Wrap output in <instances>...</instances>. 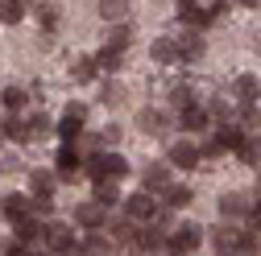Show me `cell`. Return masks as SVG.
<instances>
[{
  "mask_svg": "<svg viewBox=\"0 0 261 256\" xmlns=\"http://www.w3.org/2000/svg\"><path fill=\"white\" fill-rule=\"evenodd\" d=\"M241 5H261V0H241Z\"/></svg>",
  "mask_w": 261,
  "mask_h": 256,
  "instance_id": "b9f144b4",
  "label": "cell"
},
{
  "mask_svg": "<svg viewBox=\"0 0 261 256\" xmlns=\"http://www.w3.org/2000/svg\"><path fill=\"white\" fill-rule=\"evenodd\" d=\"M120 95H124V91H120L116 83H108V87H104V104H120Z\"/></svg>",
  "mask_w": 261,
  "mask_h": 256,
  "instance_id": "d590c367",
  "label": "cell"
},
{
  "mask_svg": "<svg viewBox=\"0 0 261 256\" xmlns=\"http://www.w3.org/2000/svg\"><path fill=\"white\" fill-rule=\"evenodd\" d=\"M38 21L46 25V34H54V25H58V9H54V5H38Z\"/></svg>",
  "mask_w": 261,
  "mask_h": 256,
  "instance_id": "1f68e13d",
  "label": "cell"
},
{
  "mask_svg": "<svg viewBox=\"0 0 261 256\" xmlns=\"http://www.w3.org/2000/svg\"><path fill=\"white\" fill-rule=\"evenodd\" d=\"M249 211H253V199H249V195H224V199H220V215H224V219H241V223H245Z\"/></svg>",
  "mask_w": 261,
  "mask_h": 256,
  "instance_id": "9c48e42d",
  "label": "cell"
},
{
  "mask_svg": "<svg viewBox=\"0 0 261 256\" xmlns=\"http://www.w3.org/2000/svg\"><path fill=\"white\" fill-rule=\"evenodd\" d=\"M191 190L187 186H166V190H162V207H166V211H182V207H191Z\"/></svg>",
  "mask_w": 261,
  "mask_h": 256,
  "instance_id": "9a60e30c",
  "label": "cell"
},
{
  "mask_svg": "<svg viewBox=\"0 0 261 256\" xmlns=\"http://www.w3.org/2000/svg\"><path fill=\"white\" fill-rule=\"evenodd\" d=\"M149 54H153V62H178V54H174V38H158V42L149 46Z\"/></svg>",
  "mask_w": 261,
  "mask_h": 256,
  "instance_id": "4316f807",
  "label": "cell"
},
{
  "mask_svg": "<svg viewBox=\"0 0 261 256\" xmlns=\"http://www.w3.org/2000/svg\"><path fill=\"white\" fill-rule=\"evenodd\" d=\"M104 228H108L112 244H133V236H137V223L133 219H112V223H104Z\"/></svg>",
  "mask_w": 261,
  "mask_h": 256,
  "instance_id": "5bb4252c",
  "label": "cell"
},
{
  "mask_svg": "<svg viewBox=\"0 0 261 256\" xmlns=\"http://www.w3.org/2000/svg\"><path fill=\"white\" fill-rule=\"evenodd\" d=\"M42 256H54V252H42Z\"/></svg>",
  "mask_w": 261,
  "mask_h": 256,
  "instance_id": "7bdbcfd3",
  "label": "cell"
},
{
  "mask_svg": "<svg viewBox=\"0 0 261 256\" xmlns=\"http://www.w3.org/2000/svg\"><path fill=\"white\" fill-rule=\"evenodd\" d=\"M137 124L145 128V133H162V124H166V120H162L158 112H149V108H145V112H137Z\"/></svg>",
  "mask_w": 261,
  "mask_h": 256,
  "instance_id": "f546056e",
  "label": "cell"
},
{
  "mask_svg": "<svg viewBox=\"0 0 261 256\" xmlns=\"http://www.w3.org/2000/svg\"><path fill=\"white\" fill-rule=\"evenodd\" d=\"M54 174H46V170H34V174H29V190H34V199H50L54 195Z\"/></svg>",
  "mask_w": 261,
  "mask_h": 256,
  "instance_id": "d6986e66",
  "label": "cell"
},
{
  "mask_svg": "<svg viewBox=\"0 0 261 256\" xmlns=\"http://www.w3.org/2000/svg\"><path fill=\"white\" fill-rule=\"evenodd\" d=\"M87 174H91L95 182H100V178H112V182H116V178L128 174V162H124L120 153H95L91 162H87Z\"/></svg>",
  "mask_w": 261,
  "mask_h": 256,
  "instance_id": "7a4b0ae2",
  "label": "cell"
},
{
  "mask_svg": "<svg viewBox=\"0 0 261 256\" xmlns=\"http://www.w3.org/2000/svg\"><path fill=\"white\" fill-rule=\"evenodd\" d=\"M199 145H191V141H174L170 145V166L174 170H199Z\"/></svg>",
  "mask_w": 261,
  "mask_h": 256,
  "instance_id": "52a82bcc",
  "label": "cell"
},
{
  "mask_svg": "<svg viewBox=\"0 0 261 256\" xmlns=\"http://www.w3.org/2000/svg\"><path fill=\"white\" fill-rule=\"evenodd\" d=\"M25 100H29V95H25L21 87H5V91H0V104H5V112H21Z\"/></svg>",
  "mask_w": 261,
  "mask_h": 256,
  "instance_id": "83f0119b",
  "label": "cell"
},
{
  "mask_svg": "<svg viewBox=\"0 0 261 256\" xmlns=\"http://www.w3.org/2000/svg\"><path fill=\"white\" fill-rule=\"evenodd\" d=\"M54 166H58V170H54V178H58V182H75V178L83 174V157H79V149H75V145H62V149H58V157H54Z\"/></svg>",
  "mask_w": 261,
  "mask_h": 256,
  "instance_id": "277c9868",
  "label": "cell"
},
{
  "mask_svg": "<svg viewBox=\"0 0 261 256\" xmlns=\"http://www.w3.org/2000/svg\"><path fill=\"white\" fill-rule=\"evenodd\" d=\"M50 133V120L46 116H34V120H29V141H34V137H46Z\"/></svg>",
  "mask_w": 261,
  "mask_h": 256,
  "instance_id": "836d02e7",
  "label": "cell"
},
{
  "mask_svg": "<svg viewBox=\"0 0 261 256\" xmlns=\"http://www.w3.org/2000/svg\"><path fill=\"white\" fill-rule=\"evenodd\" d=\"M216 256H241V252H228V248H216Z\"/></svg>",
  "mask_w": 261,
  "mask_h": 256,
  "instance_id": "60d3db41",
  "label": "cell"
},
{
  "mask_svg": "<svg viewBox=\"0 0 261 256\" xmlns=\"http://www.w3.org/2000/svg\"><path fill=\"white\" fill-rule=\"evenodd\" d=\"M120 54H124V50H112V46H104L100 54H95V67H100V71H108V75H116V71H120Z\"/></svg>",
  "mask_w": 261,
  "mask_h": 256,
  "instance_id": "cb8c5ba5",
  "label": "cell"
},
{
  "mask_svg": "<svg viewBox=\"0 0 261 256\" xmlns=\"http://www.w3.org/2000/svg\"><path fill=\"white\" fill-rule=\"evenodd\" d=\"M166 186H170V170L166 166H145L141 170V190L153 195V190H166Z\"/></svg>",
  "mask_w": 261,
  "mask_h": 256,
  "instance_id": "7c38bea8",
  "label": "cell"
},
{
  "mask_svg": "<svg viewBox=\"0 0 261 256\" xmlns=\"http://www.w3.org/2000/svg\"><path fill=\"white\" fill-rule=\"evenodd\" d=\"M128 34H133L128 25H116V29H108V46H112V50H124V46H128Z\"/></svg>",
  "mask_w": 261,
  "mask_h": 256,
  "instance_id": "4dcf8cb0",
  "label": "cell"
},
{
  "mask_svg": "<svg viewBox=\"0 0 261 256\" xmlns=\"http://www.w3.org/2000/svg\"><path fill=\"white\" fill-rule=\"evenodd\" d=\"M75 223H79L83 232H100L104 223H108V207H100L95 199H91V203H79V207H75Z\"/></svg>",
  "mask_w": 261,
  "mask_h": 256,
  "instance_id": "8992f818",
  "label": "cell"
},
{
  "mask_svg": "<svg viewBox=\"0 0 261 256\" xmlns=\"http://www.w3.org/2000/svg\"><path fill=\"white\" fill-rule=\"evenodd\" d=\"M191 104H195V100H191V91H187V87H178V91H174V108H178V112H187Z\"/></svg>",
  "mask_w": 261,
  "mask_h": 256,
  "instance_id": "e575fe53",
  "label": "cell"
},
{
  "mask_svg": "<svg viewBox=\"0 0 261 256\" xmlns=\"http://www.w3.org/2000/svg\"><path fill=\"white\" fill-rule=\"evenodd\" d=\"M199 244H203V228H199V223H182V228H174L166 236L162 248H166V256H191Z\"/></svg>",
  "mask_w": 261,
  "mask_h": 256,
  "instance_id": "6da1fadb",
  "label": "cell"
},
{
  "mask_svg": "<svg viewBox=\"0 0 261 256\" xmlns=\"http://www.w3.org/2000/svg\"><path fill=\"white\" fill-rule=\"evenodd\" d=\"M58 256H83V244H79V240H75V244H71V248H62V252H58Z\"/></svg>",
  "mask_w": 261,
  "mask_h": 256,
  "instance_id": "ab89813d",
  "label": "cell"
},
{
  "mask_svg": "<svg viewBox=\"0 0 261 256\" xmlns=\"http://www.w3.org/2000/svg\"><path fill=\"white\" fill-rule=\"evenodd\" d=\"M29 203H34V211H42V215H50V211H54V203H50V199H29Z\"/></svg>",
  "mask_w": 261,
  "mask_h": 256,
  "instance_id": "f35d334b",
  "label": "cell"
},
{
  "mask_svg": "<svg viewBox=\"0 0 261 256\" xmlns=\"http://www.w3.org/2000/svg\"><path fill=\"white\" fill-rule=\"evenodd\" d=\"M95 203H100V207H116V203H120V190H116L112 178H100V182H95Z\"/></svg>",
  "mask_w": 261,
  "mask_h": 256,
  "instance_id": "603a6c76",
  "label": "cell"
},
{
  "mask_svg": "<svg viewBox=\"0 0 261 256\" xmlns=\"http://www.w3.org/2000/svg\"><path fill=\"white\" fill-rule=\"evenodd\" d=\"M245 137H249V133H241L237 124H220V128H216V141H220V149H232V153L241 149V141H245Z\"/></svg>",
  "mask_w": 261,
  "mask_h": 256,
  "instance_id": "ffe728a7",
  "label": "cell"
},
{
  "mask_svg": "<svg viewBox=\"0 0 261 256\" xmlns=\"http://www.w3.org/2000/svg\"><path fill=\"white\" fill-rule=\"evenodd\" d=\"M112 248H116V244L104 236V228H100V232H87V240H83V256H108Z\"/></svg>",
  "mask_w": 261,
  "mask_h": 256,
  "instance_id": "ac0fdd59",
  "label": "cell"
},
{
  "mask_svg": "<svg viewBox=\"0 0 261 256\" xmlns=\"http://www.w3.org/2000/svg\"><path fill=\"white\" fill-rule=\"evenodd\" d=\"M5 256H29V248H25V244H17V240H13V244H5Z\"/></svg>",
  "mask_w": 261,
  "mask_h": 256,
  "instance_id": "74e56055",
  "label": "cell"
},
{
  "mask_svg": "<svg viewBox=\"0 0 261 256\" xmlns=\"http://www.w3.org/2000/svg\"><path fill=\"white\" fill-rule=\"evenodd\" d=\"M257 91H261V87H257L253 75H241V79H237V100H241V108H253V104H257Z\"/></svg>",
  "mask_w": 261,
  "mask_h": 256,
  "instance_id": "7402d4cb",
  "label": "cell"
},
{
  "mask_svg": "<svg viewBox=\"0 0 261 256\" xmlns=\"http://www.w3.org/2000/svg\"><path fill=\"white\" fill-rule=\"evenodd\" d=\"M178 124L187 128V133H203V128L212 124V112H207V108H199V104H191V108L178 116Z\"/></svg>",
  "mask_w": 261,
  "mask_h": 256,
  "instance_id": "30bf717a",
  "label": "cell"
},
{
  "mask_svg": "<svg viewBox=\"0 0 261 256\" xmlns=\"http://www.w3.org/2000/svg\"><path fill=\"white\" fill-rule=\"evenodd\" d=\"M137 256H149V252H137Z\"/></svg>",
  "mask_w": 261,
  "mask_h": 256,
  "instance_id": "ee69618b",
  "label": "cell"
},
{
  "mask_svg": "<svg viewBox=\"0 0 261 256\" xmlns=\"http://www.w3.org/2000/svg\"><path fill=\"white\" fill-rule=\"evenodd\" d=\"M207 112H212V116H220V120H228V116H232L237 108H232V100H228V95H220V100H216Z\"/></svg>",
  "mask_w": 261,
  "mask_h": 256,
  "instance_id": "d6a6232c",
  "label": "cell"
},
{
  "mask_svg": "<svg viewBox=\"0 0 261 256\" xmlns=\"http://www.w3.org/2000/svg\"><path fill=\"white\" fill-rule=\"evenodd\" d=\"M124 211H128V219H133L137 228H141V223H153V215H158L162 207H158V199L149 195V190H137V195L124 203Z\"/></svg>",
  "mask_w": 261,
  "mask_h": 256,
  "instance_id": "3957f363",
  "label": "cell"
},
{
  "mask_svg": "<svg viewBox=\"0 0 261 256\" xmlns=\"http://www.w3.org/2000/svg\"><path fill=\"white\" fill-rule=\"evenodd\" d=\"M0 137H9V141H29V120H21L17 112H9L5 124H0Z\"/></svg>",
  "mask_w": 261,
  "mask_h": 256,
  "instance_id": "2e32d148",
  "label": "cell"
},
{
  "mask_svg": "<svg viewBox=\"0 0 261 256\" xmlns=\"http://www.w3.org/2000/svg\"><path fill=\"white\" fill-rule=\"evenodd\" d=\"M21 17H25V5H21V0H0V21H5V25L21 21Z\"/></svg>",
  "mask_w": 261,
  "mask_h": 256,
  "instance_id": "f1b7e54d",
  "label": "cell"
},
{
  "mask_svg": "<svg viewBox=\"0 0 261 256\" xmlns=\"http://www.w3.org/2000/svg\"><path fill=\"white\" fill-rule=\"evenodd\" d=\"M29 211H34V203H29V195H9L5 203H0V215H5V219H25Z\"/></svg>",
  "mask_w": 261,
  "mask_h": 256,
  "instance_id": "4fadbf2b",
  "label": "cell"
},
{
  "mask_svg": "<svg viewBox=\"0 0 261 256\" xmlns=\"http://www.w3.org/2000/svg\"><path fill=\"white\" fill-rule=\"evenodd\" d=\"M100 141H104V145H116V141H120V128H116V124H108L104 133H100Z\"/></svg>",
  "mask_w": 261,
  "mask_h": 256,
  "instance_id": "8d00e7d4",
  "label": "cell"
},
{
  "mask_svg": "<svg viewBox=\"0 0 261 256\" xmlns=\"http://www.w3.org/2000/svg\"><path fill=\"white\" fill-rule=\"evenodd\" d=\"M241 244H245V228H216V248H228V252H241Z\"/></svg>",
  "mask_w": 261,
  "mask_h": 256,
  "instance_id": "e0dca14e",
  "label": "cell"
},
{
  "mask_svg": "<svg viewBox=\"0 0 261 256\" xmlns=\"http://www.w3.org/2000/svg\"><path fill=\"white\" fill-rule=\"evenodd\" d=\"M42 236H46V244L54 248V256H58L62 248H71V244H75V232L67 228V223H50V228H46Z\"/></svg>",
  "mask_w": 261,
  "mask_h": 256,
  "instance_id": "8fae6325",
  "label": "cell"
},
{
  "mask_svg": "<svg viewBox=\"0 0 261 256\" xmlns=\"http://www.w3.org/2000/svg\"><path fill=\"white\" fill-rule=\"evenodd\" d=\"M95 75H100V67H95V58H79L75 67H71V79H75V83H91Z\"/></svg>",
  "mask_w": 261,
  "mask_h": 256,
  "instance_id": "d4e9b609",
  "label": "cell"
},
{
  "mask_svg": "<svg viewBox=\"0 0 261 256\" xmlns=\"http://www.w3.org/2000/svg\"><path fill=\"white\" fill-rule=\"evenodd\" d=\"M100 17L104 21H124L128 17V0H100Z\"/></svg>",
  "mask_w": 261,
  "mask_h": 256,
  "instance_id": "484cf974",
  "label": "cell"
},
{
  "mask_svg": "<svg viewBox=\"0 0 261 256\" xmlns=\"http://www.w3.org/2000/svg\"><path fill=\"white\" fill-rule=\"evenodd\" d=\"M46 228L34 219V215H25V219H17V244H34L38 236H42Z\"/></svg>",
  "mask_w": 261,
  "mask_h": 256,
  "instance_id": "44dd1931",
  "label": "cell"
},
{
  "mask_svg": "<svg viewBox=\"0 0 261 256\" xmlns=\"http://www.w3.org/2000/svg\"><path fill=\"white\" fill-rule=\"evenodd\" d=\"M174 54H178V62H199L203 58V38L195 29H187V34L174 38Z\"/></svg>",
  "mask_w": 261,
  "mask_h": 256,
  "instance_id": "ba28073f",
  "label": "cell"
},
{
  "mask_svg": "<svg viewBox=\"0 0 261 256\" xmlns=\"http://www.w3.org/2000/svg\"><path fill=\"white\" fill-rule=\"evenodd\" d=\"M83 120H87V108H83V104H71L67 112H62V120H58V137H62V145H75V141H79Z\"/></svg>",
  "mask_w": 261,
  "mask_h": 256,
  "instance_id": "5b68a950",
  "label": "cell"
}]
</instances>
